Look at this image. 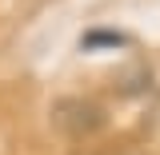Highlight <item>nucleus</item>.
Here are the masks:
<instances>
[{
	"mask_svg": "<svg viewBox=\"0 0 160 155\" xmlns=\"http://www.w3.org/2000/svg\"><path fill=\"white\" fill-rule=\"evenodd\" d=\"M52 123H56L68 139H88V135H96V131H104L108 116H104V107H100L96 99L64 96V99L52 103Z\"/></svg>",
	"mask_w": 160,
	"mask_h": 155,
	"instance_id": "nucleus-1",
	"label": "nucleus"
},
{
	"mask_svg": "<svg viewBox=\"0 0 160 155\" xmlns=\"http://www.w3.org/2000/svg\"><path fill=\"white\" fill-rule=\"evenodd\" d=\"M100 44H128V36H120V32H88V36L80 40L84 52H92V48H100Z\"/></svg>",
	"mask_w": 160,
	"mask_h": 155,
	"instance_id": "nucleus-2",
	"label": "nucleus"
}]
</instances>
